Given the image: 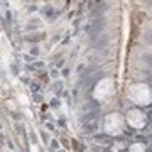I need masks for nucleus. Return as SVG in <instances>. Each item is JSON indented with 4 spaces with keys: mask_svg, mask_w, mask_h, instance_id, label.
Returning a JSON list of instances; mask_svg holds the SVG:
<instances>
[{
    "mask_svg": "<svg viewBox=\"0 0 152 152\" xmlns=\"http://www.w3.org/2000/svg\"><path fill=\"white\" fill-rule=\"evenodd\" d=\"M31 90H32V93H36V95H37V91H39V85H32V86H31Z\"/></svg>",
    "mask_w": 152,
    "mask_h": 152,
    "instance_id": "2",
    "label": "nucleus"
},
{
    "mask_svg": "<svg viewBox=\"0 0 152 152\" xmlns=\"http://www.w3.org/2000/svg\"><path fill=\"white\" fill-rule=\"evenodd\" d=\"M83 130L86 134H95L98 130V120H93V122H86L83 124Z\"/></svg>",
    "mask_w": 152,
    "mask_h": 152,
    "instance_id": "1",
    "label": "nucleus"
},
{
    "mask_svg": "<svg viewBox=\"0 0 152 152\" xmlns=\"http://www.w3.org/2000/svg\"><path fill=\"white\" fill-rule=\"evenodd\" d=\"M31 53H32L34 56H37V54H39V49H37V48H32V51H31Z\"/></svg>",
    "mask_w": 152,
    "mask_h": 152,
    "instance_id": "7",
    "label": "nucleus"
},
{
    "mask_svg": "<svg viewBox=\"0 0 152 152\" xmlns=\"http://www.w3.org/2000/svg\"><path fill=\"white\" fill-rule=\"evenodd\" d=\"M34 100H36V102H37V103H39V102L42 100V96H41V95H39V93H37V95H34Z\"/></svg>",
    "mask_w": 152,
    "mask_h": 152,
    "instance_id": "6",
    "label": "nucleus"
},
{
    "mask_svg": "<svg viewBox=\"0 0 152 152\" xmlns=\"http://www.w3.org/2000/svg\"><path fill=\"white\" fill-rule=\"evenodd\" d=\"M46 129H48V130H54V125L51 124V122H48V124H46Z\"/></svg>",
    "mask_w": 152,
    "mask_h": 152,
    "instance_id": "4",
    "label": "nucleus"
},
{
    "mask_svg": "<svg viewBox=\"0 0 152 152\" xmlns=\"http://www.w3.org/2000/svg\"><path fill=\"white\" fill-rule=\"evenodd\" d=\"M32 68H37V69H42V68H44V64H42V63H34V66H32Z\"/></svg>",
    "mask_w": 152,
    "mask_h": 152,
    "instance_id": "3",
    "label": "nucleus"
},
{
    "mask_svg": "<svg viewBox=\"0 0 152 152\" xmlns=\"http://www.w3.org/2000/svg\"><path fill=\"white\" fill-rule=\"evenodd\" d=\"M48 14L49 15H53V7L51 5H48V9H46V15H48Z\"/></svg>",
    "mask_w": 152,
    "mask_h": 152,
    "instance_id": "5",
    "label": "nucleus"
}]
</instances>
